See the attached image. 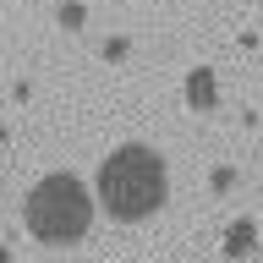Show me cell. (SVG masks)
I'll return each mask as SVG.
<instances>
[{
    "instance_id": "cell-7",
    "label": "cell",
    "mask_w": 263,
    "mask_h": 263,
    "mask_svg": "<svg viewBox=\"0 0 263 263\" xmlns=\"http://www.w3.org/2000/svg\"><path fill=\"white\" fill-rule=\"evenodd\" d=\"M126 49H132L126 39H104V61H126Z\"/></svg>"
},
{
    "instance_id": "cell-1",
    "label": "cell",
    "mask_w": 263,
    "mask_h": 263,
    "mask_svg": "<svg viewBox=\"0 0 263 263\" xmlns=\"http://www.w3.org/2000/svg\"><path fill=\"white\" fill-rule=\"evenodd\" d=\"M93 197H99V209L110 214V219L137 225V219L164 209L170 170H164V159L148 143H121V148H110L104 164L93 170Z\"/></svg>"
},
{
    "instance_id": "cell-5",
    "label": "cell",
    "mask_w": 263,
    "mask_h": 263,
    "mask_svg": "<svg viewBox=\"0 0 263 263\" xmlns=\"http://www.w3.org/2000/svg\"><path fill=\"white\" fill-rule=\"evenodd\" d=\"M61 28H66V33L88 28V6H82V0H66V6H61Z\"/></svg>"
},
{
    "instance_id": "cell-4",
    "label": "cell",
    "mask_w": 263,
    "mask_h": 263,
    "mask_svg": "<svg viewBox=\"0 0 263 263\" xmlns=\"http://www.w3.org/2000/svg\"><path fill=\"white\" fill-rule=\"evenodd\" d=\"M252 247H258V225H252V219H236V225L225 230V241H219V252H225V258L236 263V258H247Z\"/></svg>"
},
{
    "instance_id": "cell-2",
    "label": "cell",
    "mask_w": 263,
    "mask_h": 263,
    "mask_svg": "<svg viewBox=\"0 0 263 263\" xmlns=\"http://www.w3.org/2000/svg\"><path fill=\"white\" fill-rule=\"evenodd\" d=\"M93 209H99V197L88 192V181L77 170H49L22 197V225L44 247H77L93 225Z\"/></svg>"
},
{
    "instance_id": "cell-8",
    "label": "cell",
    "mask_w": 263,
    "mask_h": 263,
    "mask_svg": "<svg viewBox=\"0 0 263 263\" xmlns=\"http://www.w3.org/2000/svg\"><path fill=\"white\" fill-rule=\"evenodd\" d=\"M0 263H11V247H6V241H0Z\"/></svg>"
},
{
    "instance_id": "cell-3",
    "label": "cell",
    "mask_w": 263,
    "mask_h": 263,
    "mask_svg": "<svg viewBox=\"0 0 263 263\" xmlns=\"http://www.w3.org/2000/svg\"><path fill=\"white\" fill-rule=\"evenodd\" d=\"M186 104H192L197 115L219 110V71H214V66H192V71H186Z\"/></svg>"
},
{
    "instance_id": "cell-6",
    "label": "cell",
    "mask_w": 263,
    "mask_h": 263,
    "mask_svg": "<svg viewBox=\"0 0 263 263\" xmlns=\"http://www.w3.org/2000/svg\"><path fill=\"white\" fill-rule=\"evenodd\" d=\"M209 186H214V192H230V186H236V170H230V164H219V170L209 176Z\"/></svg>"
}]
</instances>
